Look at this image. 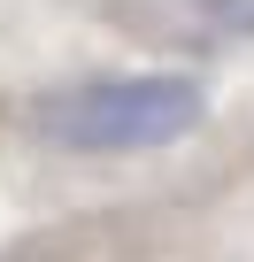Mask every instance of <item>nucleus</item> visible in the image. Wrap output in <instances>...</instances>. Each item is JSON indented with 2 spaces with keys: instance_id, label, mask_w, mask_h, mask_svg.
Returning <instances> with one entry per match:
<instances>
[{
  "instance_id": "1",
  "label": "nucleus",
  "mask_w": 254,
  "mask_h": 262,
  "mask_svg": "<svg viewBox=\"0 0 254 262\" xmlns=\"http://www.w3.org/2000/svg\"><path fill=\"white\" fill-rule=\"evenodd\" d=\"M200 85L170 70H131V77H85L70 93L39 100V131L70 155H147L170 147L200 123Z\"/></svg>"
},
{
  "instance_id": "2",
  "label": "nucleus",
  "mask_w": 254,
  "mask_h": 262,
  "mask_svg": "<svg viewBox=\"0 0 254 262\" xmlns=\"http://www.w3.org/2000/svg\"><path fill=\"white\" fill-rule=\"evenodd\" d=\"M200 8L223 24V31H239V39H254V0H200Z\"/></svg>"
}]
</instances>
